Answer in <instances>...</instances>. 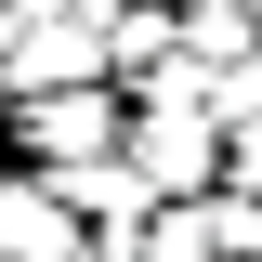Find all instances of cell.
<instances>
[{
	"mask_svg": "<svg viewBox=\"0 0 262 262\" xmlns=\"http://www.w3.org/2000/svg\"><path fill=\"white\" fill-rule=\"evenodd\" d=\"M105 131H118V105H92V92H53L39 105V144H53V158H79V144H105Z\"/></svg>",
	"mask_w": 262,
	"mask_h": 262,
	"instance_id": "cell-1",
	"label": "cell"
},
{
	"mask_svg": "<svg viewBox=\"0 0 262 262\" xmlns=\"http://www.w3.org/2000/svg\"><path fill=\"white\" fill-rule=\"evenodd\" d=\"M196 158H210V144H196V118H144V170H170V184H184Z\"/></svg>",
	"mask_w": 262,
	"mask_h": 262,
	"instance_id": "cell-2",
	"label": "cell"
}]
</instances>
